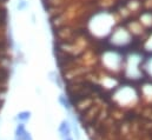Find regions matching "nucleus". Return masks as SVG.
<instances>
[{"mask_svg":"<svg viewBox=\"0 0 152 140\" xmlns=\"http://www.w3.org/2000/svg\"><path fill=\"white\" fill-rule=\"evenodd\" d=\"M59 133H60V136L64 139L70 137V134H71V126H70L69 121H66V120L61 121V124L59 125Z\"/></svg>","mask_w":152,"mask_h":140,"instance_id":"f257e3e1","label":"nucleus"},{"mask_svg":"<svg viewBox=\"0 0 152 140\" xmlns=\"http://www.w3.org/2000/svg\"><path fill=\"white\" fill-rule=\"evenodd\" d=\"M26 132H27V131H26L25 125H24V124H18V126H17V128H15V139L19 140Z\"/></svg>","mask_w":152,"mask_h":140,"instance_id":"f03ea898","label":"nucleus"},{"mask_svg":"<svg viewBox=\"0 0 152 140\" xmlns=\"http://www.w3.org/2000/svg\"><path fill=\"white\" fill-rule=\"evenodd\" d=\"M30 118H31V112L30 111H23V112H19L17 114V120L23 121V122L30 120Z\"/></svg>","mask_w":152,"mask_h":140,"instance_id":"7ed1b4c3","label":"nucleus"},{"mask_svg":"<svg viewBox=\"0 0 152 140\" xmlns=\"http://www.w3.org/2000/svg\"><path fill=\"white\" fill-rule=\"evenodd\" d=\"M59 103L61 104V106L64 107V108H66V109H69L70 107H71V104H70V101L66 99V97L65 96H63V94H60L59 96Z\"/></svg>","mask_w":152,"mask_h":140,"instance_id":"20e7f679","label":"nucleus"},{"mask_svg":"<svg viewBox=\"0 0 152 140\" xmlns=\"http://www.w3.org/2000/svg\"><path fill=\"white\" fill-rule=\"evenodd\" d=\"M26 5H27V4H26V1H25V0H20L17 7H18V9H19V11H23V9L26 7Z\"/></svg>","mask_w":152,"mask_h":140,"instance_id":"39448f33","label":"nucleus"},{"mask_svg":"<svg viewBox=\"0 0 152 140\" xmlns=\"http://www.w3.org/2000/svg\"><path fill=\"white\" fill-rule=\"evenodd\" d=\"M64 140H73V139H72V138H70V137H69V138H66V139H64Z\"/></svg>","mask_w":152,"mask_h":140,"instance_id":"423d86ee","label":"nucleus"}]
</instances>
